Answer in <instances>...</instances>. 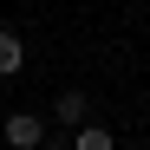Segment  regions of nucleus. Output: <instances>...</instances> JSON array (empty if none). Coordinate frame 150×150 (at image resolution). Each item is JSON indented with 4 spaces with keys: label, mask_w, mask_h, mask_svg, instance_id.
<instances>
[{
    "label": "nucleus",
    "mask_w": 150,
    "mask_h": 150,
    "mask_svg": "<svg viewBox=\"0 0 150 150\" xmlns=\"http://www.w3.org/2000/svg\"><path fill=\"white\" fill-rule=\"evenodd\" d=\"M13 72H26V46H20V33H0V79H13Z\"/></svg>",
    "instance_id": "nucleus-3"
},
{
    "label": "nucleus",
    "mask_w": 150,
    "mask_h": 150,
    "mask_svg": "<svg viewBox=\"0 0 150 150\" xmlns=\"http://www.w3.org/2000/svg\"><path fill=\"white\" fill-rule=\"evenodd\" d=\"M0 131H7V144H13V150H46V124H39L33 111H13Z\"/></svg>",
    "instance_id": "nucleus-1"
},
{
    "label": "nucleus",
    "mask_w": 150,
    "mask_h": 150,
    "mask_svg": "<svg viewBox=\"0 0 150 150\" xmlns=\"http://www.w3.org/2000/svg\"><path fill=\"white\" fill-rule=\"evenodd\" d=\"M52 117H59V124H72V131H85V124H91V105H85V91H59Z\"/></svg>",
    "instance_id": "nucleus-2"
},
{
    "label": "nucleus",
    "mask_w": 150,
    "mask_h": 150,
    "mask_svg": "<svg viewBox=\"0 0 150 150\" xmlns=\"http://www.w3.org/2000/svg\"><path fill=\"white\" fill-rule=\"evenodd\" d=\"M72 150H117V137L105 124H85V131H72Z\"/></svg>",
    "instance_id": "nucleus-4"
}]
</instances>
